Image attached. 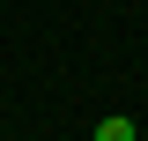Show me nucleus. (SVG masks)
Segmentation results:
<instances>
[{"label":"nucleus","instance_id":"1","mask_svg":"<svg viewBox=\"0 0 148 141\" xmlns=\"http://www.w3.org/2000/svg\"><path fill=\"white\" fill-rule=\"evenodd\" d=\"M96 141H133V119H104V126H96Z\"/></svg>","mask_w":148,"mask_h":141}]
</instances>
